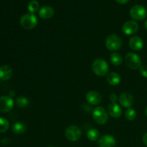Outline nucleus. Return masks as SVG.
I'll return each instance as SVG.
<instances>
[{"label": "nucleus", "mask_w": 147, "mask_h": 147, "mask_svg": "<svg viewBox=\"0 0 147 147\" xmlns=\"http://www.w3.org/2000/svg\"><path fill=\"white\" fill-rule=\"evenodd\" d=\"M122 30L124 34L127 35H131V34H135L139 30V24L136 21L129 20L123 24Z\"/></svg>", "instance_id": "obj_9"}, {"label": "nucleus", "mask_w": 147, "mask_h": 147, "mask_svg": "<svg viewBox=\"0 0 147 147\" xmlns=\"http://www.w3.org/2000/svg\"><path fill=\"white\" fill-rule=\"evenodd\" d=\"M110 60L112 64L114 65H120L123 63L122 55L119 53H113L110 56Z\"/></svg>", "instance_id": "obj_19"}, {"label": "nucleus", "mask_w": 147, "mask_h": 147, "mask_svg": "<svg viewBox=\"0 0 147 147\" xmlns=\"http://www.w3.org/2000/svg\"><path fill=\"white\" fill-rule=\"evenodd\" d=\"M99 136V132L97 129H90V130H88V131L87 132V136L88 139L89 140L92 141V142H95V141H97L98 139Z\"/></svg>", "instance_id": "obj_20"}, {"label": "nucleus", "mask_w": 147, "mask_h": 147, "mask_svg": "<svg viewBox=\"0 0 147 147\" xmlns=\"http://www.w3.org/2000/svg\"><path fill=\"white\" fill-rule=\"evenodd\" d=\"M49 147H53V146H49Z\"/></svg>", "instance_id": "obj_32"}, {"label": "nucleus", "mask_w": 147, "mask_h": 147, "mask_svg": "<svg viewBox=\"0 0 147 147\" xmlns=\"http://www.w3.org/2000/svg\"><path fill=\"white\" fill-rule=\"evenodd\" d=\"M9 123L4 118H0V133H4L8 130Z\"/></svg>", "instance_id": "obj_24"}, {"label": "nucleus", "mask_w": 147, "mask_h": 147, "mask_svg": "<svg viewBox=\"0 0 147 147\" xmlns=\"http://www.w3.org/2000/svg\"><path fill=\"white\" fill-rule=\"evenodd\" d=\"M11 130H12L13 133L15 134H22L25 132L26 126L22 122H17L13 124Z\"/></svg>", "instance_id": "obj_18"}, {"label": "nucleus", "mask_w": 147, "mask_h": 147, "mask_svg": "<svg viewBox=\"0 0 147 147\" xmlns=\"http://www.w3.org/2000/svg\"><path fill=\"white\" fill-rule=\"evenodd\" d=\"M130 16L134 20L142 21L144 20L147 16L146 9L142 5H134L130 9Z\"/></svg>", "instance_id": "obj_6"}, {"label": "nucleus", "mask_w": 147, "mask_h": 147, "mask_svg": "<svg viewBox=\"0 0 147 147\" xmlns=\"http://www.w3.org/2000/svg\"><path fill=\"white\" fill-rule=\"evenodd\" d=\"M108 113L111 117L119 118L121 116V108L116 103H111L108 105Z\"/></svg>", "instance_id": "obj_14"}, {"label": "nucleus", "mask_w": 147, "mask_h": 147, "mask_svg": "<svg viewBox=\"0 0 147 147\" xmlns=\"http://www.w3.org/2000/svg\"><path fill=\"white\" fill-rule=\"evenodd\" d=\"M86 100L92 105H98L101 102V95L96 90L88 91L86 95Z\"/></svg>", "instance_id": "obj_11"}, {"label": "nucleus", "mask_w": 147, "mask_h": 147, "mask_svg": "<svg viewBox=\"0 0 147 147\" xmlns=\"http://www.w3.org/2000/svg\"><path fill=\"white\" fill-rule=\"evenodd\" d=\"M28 10L30 11V13H34L37 11H38L40 8V4L36 0H32L29 2L28 6H27Z\"/></svg>", "instance_id": "obj_22"}, {"label": "nucleus", "mask_w": 147, "mask_h": 147, "mask_svg": "<svg viewBox=\"0 0 147 147\" xmlns=\"http://www.w3.org/2000/svg\"><path fill=\"white\" fill-rule=\"evenodd\" d=\"M125 63L129 68L132 70L140 69L142 67V60L137 54L134 53H129L125 57Z\"/></svg>", "instance_id": "obj_4"}, {"label": "nucleus", "mask_w": 147, "mask_h": 147, "mask_svg": "<svg viewBox=\"0 0 147 147\" xmlns=\"http://www.w3.org/2000/svg\"><path fill=\"white\" fill-rule=\"evenodd\" d=\"M119 101L120 104L123 107L126 109H130L134 105V97L131 93L124 92L120 95L119 98Z\"/></svg>", "instance_id": "obj_10"}, {"label": "nucleus", "mask_w": 147, "mask_h": 147, "mask_svg": "<svg viewBox=\"0 0 147 147\" xmlns=\"http://www.w3.org/2000/svg\"><path fill=\"white\" fill-rule=\"evenodd\" d=\"M92 70L96 76H104L109 72V65L103 59H96L92 65Z\"/></svg>", "instance_id": "obj_1"}, {"label": "nucleus", "mask_w": 147, "mask_h": 147, "mask_svg": "<svg viewBox=\"0 0 147 147\" xmlns=\"http://www.w3.org/2000/svg\"><path fill=\"white\" fill-rule=\"evenodd\" d=\"M109 99H110L111 103H116V100H117V96L116 94H114V93H112V94L110 95Z\"/></svg>", "instance_id": "obj_26"}, {"label": "nucleus", "mask_w": 147, "mask_h": 147, "mask_svg": "<svg viewBox=\"0 0 147 147\" xmlns=\"http://www.w3.org/2000/svg\"><path fill=\"white\" fill-rule=\"evenodd\" d=\"M145 114H146V116L147 117V106L146 107V109H145Z\"/></svg>", "instance_id": "obj_31"}, {"label": "nucleus", "mask_w": 147, "mask_h": 147, "mask_svg": "<svg viewBox=\"0 0 147 147\" xmlns=\"http://www.w3.org/2000/svg\"><path fill=\"white\" fill-rule=\"evenodd\" d=\"M115 145H116V139L111 135H104L101 136L98 140L99 147H114Z\"/></svg>", "instance_id": "obj_12"}, {"label": "nucleus", "mask_w": 147, "mask_h": 147, "mask_svg": "<svg viewBox=\"0 0 147 147\" xmlns=\"http://www.w3.org/2000/svg\"><path fill=\"white\" fill-rule=\"evenodd\" d=\"M81 136V131L80 128L75 125L68 126L65 130V137L70 142H77Z\"/></svg>", "instance_id": "obj_7"}, {"label": "nucleus", "mask_w": 147, "mask_h": 147, "mask_svg": "<svg viewBox=\"0 0 147 147\" xmlns=\"http://www.w3.org/2000/svg\"><path fill=\"white\" fill-rule=\"evenodd\" d=\"M122 46V40L120 37L115 34L108 36L106 40V47L110 51H116Z\"/></svg>", "instance_id": "obj_3"}, {"label": "nucleus", "mask_w": 147, "mask_h": 147, "mask_svg": "<svg viewBox=\"0 0 147 147\" xmlns=\"http://www.w3.org/2000/svg\"><path fill=\"white\" fill-rule=\"evenodd\" d=\"M125 117L128 121H134L136 118V111L134 109H131V108L128 109L125 112Z\"/></svg>", "instance_id": "obj_23"}, {"label": "nucleus", "mask_w": 147, "mask_h": 147, "mask_svg": "<svg viewBox=\"0 0 147 147\" xmlns=\"http://www.w3.org/2000/svg\"><path fill=\"white\" fill-rule=\"evenodd\" d=\"M93 118L98 124H105L109 120V113L104 108L99 106L93 110Z\"/></svg>", "instance_id": "obj_5"}, {"label": "nucleus", "mask_w": 147, "mask_h": 147, "mask_svg": "<svg viewBox=\"0 0 147 147\" xmlns=\"http://www.w3.org/2000/svg\"><path fill=\"white\" fill-rule=\"evenodd\" d=\"M143 142L145 145L147 146V132L146 134H144L143 136Z\"/></svg>", "instance_id": "obj_28"}, {"label": "nucleus", "mask_w": 147, "mask_h": 147, "mask_svg": "<svg viewBox=\"0 0 147 147\" xmlns=\"http://www.w3.org/2000/svg\"><path fill=\"white\" fill-rule=\"evenodd\" d=\"M144 27H145V28H146V30H147V20L145 21V22H144Z\"/></svg>", "instance_id": "obj_30"}, {"label": "nucleus", "mask_w": 147, "mask_h": 147, "mask_svg": "<svg viewBox=\"0 0 147 147\" xmlns=\"http://www.w3.org/2000/svg\"><path fill=\"white\" fill-rule=\"evenodd\" d=\"M20 24L25 30H32L37 24V17L32 13L24 14L20 19Z\"/></svg>", "instance_id": "obj_2"}, {"label": "nucleus", "mask_w": 147, "mask_h": 147, "mask_svg": "<svg viewBox=\"0 0 147 147\" xmlns=\"http://www.w3.org/2000/svg\"><path fill=\"white\" fill-rule=\"evenodd\" d=\"M9 94H10L9 97H12L13 96H14V92L13 91V90H11V91L9 93Z\"/></svg>", "instance_id": "obj_29"}, {"label": "nucleus", "mask_w": 147, "mask_h": 147, "mask_svg": "<svg viewBox=\"0 0 147 147\" xmlns=\"http://www.w3.org/2000/svg\"><path fill=\"white\" fill-rule=\"evenodd\" d=\"M14 106V100L11 97L3 96L0 97V112L7 113L11 111Z\"/></svg>", "instance_id": "obj_8"}, {"label": "nucleus", "mask_w": 147, "mask_h": 147, "mask_svg": "<svg viewBox=\"0 0 147 147\" xmlns=\"http://www.w3.org/2000/svg\"><path fill=\"white\" fill-rule=\"evenodd\" d=\"M106 78H107V82L111 86H117L121 82V76L117 73H115V72L109 73L107 75Z\"/></svg>", "instance_id": "obj_17"}, {"label": "nucleus", "mask_w": 147, "mask_h": 147, "mask_svg": "<svg viewBox=\"0 0 147 147\" xmlns=\"http://www.w3.org/2000/svg\"><path fill=\"white\" fill-rule=\"evenodd\" d=\"M12 76V70L9 66L3 65L0 66V79L2 80H8Z\"/></svg>", "instance_id": "obj_16"}, {"label": "nucleus", "mask_w": 147, "mask_h": 147, "mask_svg": "<svg viewBox=\"0 0 147 147\" xmlns=\"http://www.w3.org/2000/svg\"><path fill=\"white\" fill-rule=\"evenodd\" d=\"M140 73L143 77L147 78V65H142L140 67Z\"/></svg>", "instance_id": "obj_25"}, {"label": "nucleus", "mask_w": 147, "mask_h": 147, "mask_svg": "<svg viewBox=\"0 0 147 147\" xmlns=\"http://www.w3.org/2000/svg\"><path fill=\"white\" fill-rule=\"evenodd\" d=\"M129 47L134 51H139L144 47V41L139 36H134L129 40Z\"/></svg>", "instance_id": "obj_13"}, {"label": "nucleus", "mask_w": 147, "mask_h": 147, "mask_svg": "<svg viewBox=\"0 0 147 147\" xmlns=\"http://www.w3.org/2000/svg\"><path fill=\"white\" fill-rule=\"evenodd\" d=\"M129 0H116V2H118L119 4H126V3L129 2Z\"/></svg>", "instance_id": "obj_27"}, {"label": "nucleus", "mask_w": 147, "mask_h": 147, "mask_svg": "<svg viewBox=\"0 0 147 147\" xmlns=\"http://www.w3.org/2000/svg\"><path fill=\"white\" fill-rule=\"evenodd\" d=\"M16 103H17L18 107L21 108V109H25L29 105V100L27 98L24 97V96H19L17 98Z\"/></svg>", "instance_id": "obj_21"}, {"label": "nucleus", "mask_w": 147, "mask_h": 147, "mask_svg": "<svg viewBox=\"0 0 147 147\" xmlns=\"http://www.w3.org/2000/svg\"><path fill=\"white\" fill-rule=\"evenodd\" d=\"M38 14L40 18L47 20V19H50L53 17V15H54V9H53V7H50V6H45V7H42L40 9Z\"/></svg>", "instance_id": "obj_15"}]
</instances>
